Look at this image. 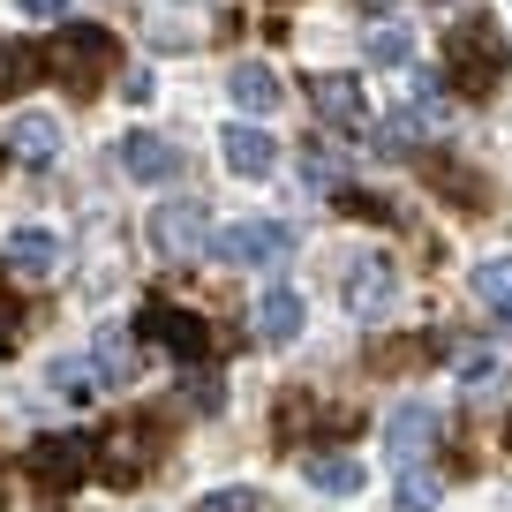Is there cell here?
<instances>
[{
	"label": "cell",
	"instance_id": "obj_1",
	"mask_svg": "<svg viewBox=\"0 0 512 512\" xmlns=\"http://www.w3.org/2000/svg\"><path fill=\"white\" fill-rule=\"evenodd\" d=\"M38 68H46L61 91L91 98V91H106V83H113V68H121V46H113L106 23H61V31L46 38V53H38Z\"/></svg>",
	"mask_w": 512,
	"mask_h": 512
},
{
	"label": "cell",
	"instance_id": "obj_2",
	"mask_svg": "<svg viewBox=\"0 0 512 512\" xmlns=\"http://www.w3.org/2000/svg\"><path fill=\"white\" fill-rule=\"evenodd\" d=\"M445 83L460 98H490L505 83V31L490 16H460L445 31Z\"/></svg>",
	"mask_w": 512,
	"mask_h": 512
},
{
	"label": "cell",
	"instance_id": "obj_3",
	"mask_svg": "<svg viewBox=\"0 0 512 512\" xmlns=\"http://www.w3.org/2000/svg\"><path fill=\"white\" fill-rule=\"evenodd\" d=\"M151 467H159V422H151V415H121L91 445V475H106L113 490H136Z\"/></svg>",
	"mask_w": 512,
	"mask_h": 512
},
{
	"label": "cell",
	"instance_id": "obj_4",
	"mask_svg": "<svg viewBox=\"0 0 512 512\" xmlns=\"http://www.w3.org/2000/svg\"><path fill=\"white\" fill-rule=\"evenodd\" d=\"M23 475H31V490L46 497V505L76 497L83 482H91V437H31V452H23Z\"/></svg>",
	"mask_w": 512,
	"mask_h": 512
},
{
	"label": "cell",
	"instance_id": "obj_5",
	"mask_svg": "<svg viewBox=\"0 0 512 512\" xmlns=\"http://www.w3.org/2000/svg\"><path fill=\"white\" fill-rule=\"evenodd\" d=\"M136 332L151 339V347H166L174 362H204L219 339H211V324L196 317V309H174V302H144V317H136Z\"/></svg>",
	"mask_w": 512,
	"mask_h": 512
},
{
	"label": "cell",
	"instance_id": "obj_6",
	"mask_svg": "<svg viewBox=\"0 0 512 512\" xmlns=\"http://www.w3.org/2000/svg\"><path fill=\"white\" fill-rule=\"evenodd\" d=\"M211 256H219V264H287L294 226L287 219H241V226H226V234H211Z\"/></svg>",
	"mask_w": 512,
	"mask_h": 512
},
{
	"label": "cell",
	"instance_id": "obj_7",
	"mask_svg": "<svg viewBox=\"0 0 512 512\" xmlns=\"http://www.w3.org/2000/svg\"><path fill=\"white\" fill-rule=\"evenodd\" d=\"M400 294V272H392V256H347V272H339V302L354 317H384Z\"/></svg>",
	"mask_w": 512,
	"mask_h": 512
},
{
	"label": "cell",
	"instance_id": "obj_8",
	"mask_svg": "<svg viewBox=\"0 0 512 512\" xmlns=\"http://www.w3.org/2000/svg\"><path fill=\"white\" fill-rule=\"evenodd\" d=\"M151 249L174 256V264L204 256L211 249V211L204 204H159V211H151Z\"/></svg>",
	"mask_w": 512,
	"mask_h": 512
},
{
	"label": "cell",
	"instance_id": "obj_9",
	"mask_svg": "<svg viewBox=\"0 0 512 512\" xmlns=\"http://www.w3.org/2000/svg\"><path fill=\"white\" fill-rule=\"evenodd\" d=\"M204 8L211 0H144V38L166 46V53L204 46Z\"/></svg>",
	"mask_w": 512,
	"mask_h": 512
},
{
	"label": "cell",
	"instance_id": "obj_10",
	"mask_svg": "<svg viewBox=\"0 0 512 512\" xmlns=\"http://www.w3.org/2000/svg\"><path fill=\"white\" fill-rule=\"evenodd\" d=\"M384 445H392V460L415 475V467L430 460V445H437V407L430 400H400L392 422H384Z\"/></svg>",
	"mask_w": 512,
	"mask_h": 512
},
{
	"label": "cell",
	"instance_id": "obj_11",
	"mask_svg": "<svg viewBox=\"0 0 512 512\" xmlns=\"http://www.w3.org/2000/svg\"><path fill=\"white\" fill-rule=\"evenodd\" d=\"M309 106H317L332 128H347V136H354V128H369V98H362V83H354V76H317V83H309Z\"/></svg>",
	"mask_w": 512,
	"mask_h": 512
},
{
	"label": "cell",
	"instance_id": "obj_12",
	"mask_svg": "<svg viewBox=\"0 0 512 512\" xmlns=\"http://www.w3.org/2000/svg\"><path fill=\"white\" fill-rule=\"evenodd\" d=\"M256 339H264V347H294V339H302V294L294 287L256 294Z\"/></svg>",
	"mask_w": 512,
	"mask_h": 512
},
{
	"label": "cell",
	"instance_id": "obj_13",
	"mask_svg": "<svg viewBox=\"0 0 512 512\" xmlns=\"http://www.w3.org/2000/svg\"><path fill=\"white\" fill-rule=\"evenodd\" d=\"M219 151H226V166H234L241 181H264V174L279 166V144L264 136V128H249V121H234V128H226V136H219Z\"/></svg>",
	"mask_w": 512,
	"mask_h": 512
},
{
	"label": "cell",
	"instance_id": "obj_14",
	"mask_svg": "<svg viewBox=\"0 0 512 512\" xmlns=\"http://www.w3.org/2000/svg\"><path fill=\"white\" fill-rule=\"evenodd\" d=\"M61 234H46V226H16V234H8V264H16L23 279H53L61 272Z\"/></svg>",
	"mask_w": 512,
	"mask_h": 512
},
{
	"label": "cell",
	"instance_id": "obj_15",
	"mask_svg": "<svg viewBox=\"0 0 512 512\" xmlns=\"http://www.w3.org/2000/svg\"><path fill=\"white\" fill-rule=\"evenodd\" d=\"M121 174H136V181H174L181 174V151L166 144V136H121Z\"/></svg>",
	"mask_w": 512,
	"mask_h": 512
},
{
	"label": "cell",
	"instance_id": "obj_16",
	"mask_svg": "<svg viewBox=\"0 0 512 512\" xmlns=\"http://www.w3.org/2000/svg\"><path fill=\"white\" fill-rule=\"evenodd\" d=\"M226 98H234L241 113H272V106H279L287 91H279V76H272L264 61H241L234 76H226Z\"/></svg>",
	"mask_w": 512,
	"mask_h": 512
},
{
	"label": "cell",
	"instance_id": "obj_17",
	"mask_svg": "<svg viewBox=\"0 0 512 512\" xmlns=\"http://www.w3.org/2000/svg\"><path fill=\"white\" fill-rule=\"evenodd\" d=\"M8 151L31 159V166H53V151H61V121H53V113H23V121L8 128Z\"/></svg>",
	"mask_w": 512,
	"mask_h": 512
},
{
	"label": "cell",
	"instance_id": "obj_18",
	"mask_svg": "<svg viewBox=\"0 0 512 512\" xmlns=\"http://www.w3.org/2000/svg\"><path fill=\"white\" fill-rule=\"evenodd\" d=\"M302 475H309V490H324V497H354L362 490V460H347V452H309Z\"/></svg>",
	"mask_w": 512,
	"mask_h": 512
},
{
	"label": "cell",
	"instance_id": "obj_19",
	"mask_svg": "<svg viewBox=\"0 0 512 512\" xmlns=\"http://www.w3.org/2000/svg\"><path fill=\"white\" fill-rule=\"evenodd\" d=\"M422 174H430V189L460 196V211H490V181L482 174H467V166H452V159H422Z\"/></svg>",
	"mask_w": 512,
	"mask_h": 512
},
{
	"label": "cell",
	"instance_id": "obj_20",
	"mask_svg": "<svg viewBox=\"0 0 512 512\" xmlns=\"http://www.w3.org/2000/svg\"><path fill=\"white\" fill-rule=\"evenodd\" d=\"M475 302L497 309V324H512V256H490V264H475Z\"/></svg>",
	"mask_w": 512,
	"mask_h": 512
},
{
	"label": "cell",
	"instance_id": "obj_21",
	"mask_svg": "<svg viewBox=\"0 0 512 512\" xmlns=\"http://www.w3.org/2000/svg\"><path fill=\"white\" fill-rule=\"evenodd\" d=\"M98 377H106V369H98L91 354H61V362L46 369V384L61 392V400H91V392H98Z\"/></svg>",
	"mask_w": 512,
	"mask_h": 512
},
{
	"label": "cell",
	"instance_id": "obj_22",
	"mask_svg": "<svg viewBox=\"0 0 512 512\" xmlns=\"http://www.w3.org/2000/svg\"><path fill=\"white\" fill-rule=\"evenodd\" d=\"M407 113H415V121H445L452 113V91H445V76H407Z\"/></svg>",
	"mask_w": 512,
	"mask_h": 512
},
{
	"label": "cell",
	"instance_id": "obj_23",
	"mask_svg": "<svg viewBox=\"0 0 512 512\" xmlns=\"http://www.w3.org/2000/svg\"><path fill=\"white\" fill-rule=\"evenodd\" d=\"M422 128H430V121H415V113H392V121L377 128V144H369V151H384V159H407V151L422 144Z\"/></svg>",
	"mask_w": 512,
	"mask_h": 512
},
{
	"label": "cell",
	"instance_id": "obj_24",
	"mask_svg": "<svg viewBox=\"0 0 512 512\" xmlns=\"http://www.w3.org/2000/svg\"><path fill=\"white\" fill-rule=\"evenodd\" d=\"M31 76H38V53L16 46V38H0V98H16Z\"/></svg>",
	"mask_w": 512,
	"mask_h": 512
},
{
	"label": "cell",
	"instance_id": "obj_25",
	"mask_svg": "<svg viewBox=\"0 0 512 512\" xmlns=\"http://www.w3.org/2000/svg\"><path fill=\"white\" fill-rule=\"evenodd\" d=\"M362 53H369V61H377V68H400L407 53H415V38H407L400 23H377V31H369V46H362Z\"/></svg>",
	"mask_w": 512,
	"mask_h": 512
},
{
	"label": "cell",
	"instance_id": "obj_26",
	"mask_svg": "<svg viewBox=\"0 0 512 512\" xmlns=\"http://www.w3.org/2000/svg\"><path fill=\"white\" fill-rule=\"evenodd\" d=\"M339 211H347V219H369V226H392V204H384L377 189H339Z\"/></svg>",
	"mask_w": 512,
	"mask_h": 512
},
{
	"label": "cell",
	"instance_id": "obj_27",
	"mask_svg": "<svg viewBox=\"0 0 512 512\" xmlns=\"http://www.w3.org/2000/svg\"><path fill=\"white\" fill-rule=\"evenodd\" d=\"M400 512H437V475H400Z\"/></svg>",
	"mask_w": 512,
	"mask_h": 512
},
{
	"label": "cell",
	"instance_id": "obj_28",
	"mask_svg": "<svg viewBox=\"0 0 512 512\" xmlns=\"http://www.w3.org/2000/svg\"><path fill=\"white\" fill-rule=\"evenodd\" d=\"M256 505H264L256 490H211V497H196L189 512H256Z\"/></svg>",
	"mask_w": 512,
	"mask_h": 512
},
{
	"label": "cell",
	"instance_id": "obj_29",
	"mask_svg": "<svg viewBox=\"0 0 512 512\" xmlns=\"http://www.w3.org/2000/svg\"><path fill=\"white\" fill-rule=\"evenodd\" d=\"M98 369H106V377H121V369H128V339H121V332L98 339Z\"/></svg>",
	"mask_w": 512,
	"mask_h": 512
},
{
	"label": "cell",
	"instance_id": "obj_30",
	"mask_svg": "<svg viewBox=\"0 0 512 512\" xmlns=\"http://www.w3.org/2000/svg\"><path fill=\"white\" fill-rule=\"evenodd\" d=\"M309 181H317V189H332V181H339V159H332V151H309Z\"/></svg>",
	"mask_w": 512,
	"mask_h": 512
},
{
	"label": "cell",
	"instance_id": "obj_31",
	"mask_svg": "<svg viewBox=\"0 0 512 512\" xmlns=\"http://www.w3.org/2000/svg\"><path fill=\"white\" fill-rule=\"evenodd\" d=\"M16 8H23V16H38V23H61L68 16V0H16Z\"/></svg>",
	"mask_w": 512,
	"mask_h": 512
},
{
	"label": "cell",
	"instance_id": "obj_32",
	"mask_svg": "<svg viewBox=\"0 0 512 512\" xmlns=\"http://www.w3.org/2000/svg\"><path fill=\"white\" fill-rule=\"evenodd\" d=\"M16 324H23V317H16V302L0 294V347H16Z\"/></svg>",
	"mask_w": 512,
	"mask_h": 512
},
{
	"label": "cell",
	"instance_id": "obj_33",
	"mask_svg": "<svg viewBox=\"0 0 512 512\" xmlns=\"http://www.w3.org/2000/svg\"><path fill=\"white\" fill-rule=\"evenodd\" d=\"M362 8H392V0H362Z\"/></svg>",
	"mask_w": 512,
	"mask_h": 512
},
{
	"label": "cell",
	"instance_id": "obj_34",
	"mask_svg": "<svg viewBox=\"0 0 512 512\" xmlns=\"http://www.w3.org/2000/svg\"><path fill=\"white\" fill-rule=\"evenodd\" d=\"M0 166H8V144H0Z\"/></svg>",
	"mask_w": 512,
	"mask_h": 512
},
{
	"label": "cell",
	"instance_id": "obj_35",
	"mask_svg": "<svg viewBox=\"0 0 512 512\" xmlns=\"http://www.w3.org/2000/svg\"><path fill=\"white\" fill-rule=\"evenodd\" d=\"M505 445H512V422H505Z\"/></svg>",
	"mask_w": 512,
	"mask_h": 512
}]
</instances>
